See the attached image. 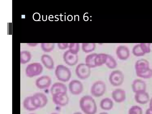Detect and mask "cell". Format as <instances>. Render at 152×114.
<instances>
[{"mask_svg": "<svg viewBox=\"0 0 152 114\" xmlns=\"http://www.w3.org/2000/svg\"><path fill=\"white\" fill-rule=\"evenodd\" d=\"M79 106L81 110L85 114H96L97 111L96 102L91 96L86 95L80 99Z\"/></svg>", "mask_w": 152, "mask_h": 114, "instance_id": "obj_1", "label": "cell"}, {"mask_svg": "<svg viewBox=\"0 0 152 114\" xmlns=\"http://www.w3.org/2000/svg\"><path fill=\"white\" fill-rule=\"evenodd\" d=\"M135 69L137 77L145 79L152 77V69L149 67L148 62L145 59H140L136 62Z\"/></svg>", "mask_w": 152, "mask_h": 114, "instance_id": "obj_2", "label": "cell"}, {"mask_svg": "<svg viewBox=\"0 0 152 114\" xmlns=\"http://www.w3.org/2000/svg\"><path fill=\"white\" fill-rule=\"evenodd\" d=\"M55 73L57 78L60 81L66 82L71 77V72L67 67L62 65H59L56 67Z\"/></svg>", "mask_w": 152, "mask_h": 114, "instance_id": "obj_3", "label": "cell"}, {"mask_svg": "<svg viewBox=\"0 0 152 114\" xmlns=\"http://www.w3.org/2000/svg\"><path fill=\"white\" fill-rule=\"evenodd\" d=\"M106 89V86L105 82L102 80H98L92 84L90 92L92 96L96 97H99L104 94Z\"/></svg>", "mask_w": 152, "mask_h": 114, "instance_id": "obj_4", "label": "cell"}, {"mask_svg": "<svg viewBox=\"0 0 152 114\" xmlns=\"http://www.w3.org/2000/svg\"><path fill=\"white\" fill-rule=\"evenodd\" d=\"M124 76L123 73L120 70H116L110 73L109 80L110 84L114 86L121 85L124 82Z\"/></svg>", "mask_w": 152, "mask_h": 114, "instance_id": "obj_5", "label": "cell"}, {"mask_svg": "<svg viewBox=\"0 0 152 114\" xmlns=\"http://www.w3.org/2000/svg\"><path fill=\"white\" fill-rule=\"evenodd\" d=\"M91 68L86 64L80 63L76 66L75 73L77 76L81 80L88 78L91 73Z\"/></svg>", "mask_w": 152, "mask_h": 114, "instance_id": "obj_6", "label": "cell"}, {"mask_svg": "<svg viewBox=\"0 0 152 114\" xmlns=\"http://www.w3.org/2000/svg\"><path fill=\"white\" fill-rule=\"evenodd\" d=\"M42 70V66L39 63H31L28 65L26 68V75L29 77H32L39 75Z\"/></svg>", "mask_w": 152, "mask_h": 114, "instance_id": "obj_7", "label": "cell"}, {"mask_svg": "<svg viewBox=\"0 0 152 114\" xmlns=\"http://www.w3.org/2000/svg\"><path fill=\"white\" fill-rule=\"evenodd\" d=\"M31 98L33 104L37 108L44 107L47 103V97L42 93H36L31 96Z\"/></svg>", "mask_w": 152, "mask_h": 114, "instance_id": "obj_8", "label": "cell"}, {"mask_svg": "<svg viewBox=\"0 0 152 114\" xmlns=\"http://www.w3.org/2000/svg\"><path fill=\"white\" fill-rule=\"evenodd\" d=\"M69 88L72 94L78 95L82 92L83 90V86L82 83L80 80H73L69 82Z\"/></svg>", "mask_w": 152, "mask_h": 114, "instance_id": "obj_9", "label": "cell"}, {"mask_svg": "<svg viewBox=\"0 0 152 114\" xmlns=\"http://www.w3.org/2000/svg\"><path fill=\"white\" fill-rule=\"evenodd\" d=\"M52 96L53 102L56 105L64 106L67 105L69 102V98L67 92L58 93Z\"/></svg>", "mask_w": 152, "mask_h": 114, "instance_id": "obj_10", "label": "cell"}, {"mask_svg": "<svg viewBox=\"0 0 152 114\" xmlns=\"http://www.w3.org/2000/svg\"><path fill=\"white\" fill-rule=\"evenodd\" d=\"M63 58L66 63L70 66L75 65L78 61L77 54L74 53L69 50L64 53Z\"/></svg>", "mask_w": 152, "mask_h": 114, "instance_id": "obj_11", "label": "cell"}, {"mask_svg": "<svg viewBox=\"0 0 152 114\" xmlns=\"http://www.w3.org/2000/svg\"><path fill=\"white\" fill-rule=\"evenodd\" d=\"M111 96L115 102L117 103H121L124 102L126 99V92L122 89L117 88L112 91Z\"/></svg>", "mask_w": 152, "mask_h": 114, "instance_id": "obj_12", "label": "cell"}, {"mask_svg": "<svg viewBox=\"0 0 152 114\" xmlns=\"http://www.w3.org/2000/svg\"><path fill=\"white\" fill-rule=\"evenodd\" d=\"M146 88L147 86L145 82L140 79H135L133 81L132 83V89L135 93L146 91Z\"/></svg>", "mask_w": 152, "mask_h": 114, "instance_id": "obj_13", "label": "cell"}, {"mask_svg": "<svg viewBox=\"0 0 152 114\" xmlns=\"http://www.w3.org/2000/svg\"><path fill=\"white\" fill-rule=\"evenodd\" d=\"M134 98L137 103L141 104H147L150 99L149 95L146 91L135 93Z\"/></svg>", "mask_w": 152, "mask_h": 114, "instance_id": "obj_14", "label": "cell"}, {"mask_svg": "<svg viewBox=\"0 0 152 114\" xmlns=\"http://www.w3.org/2000/svg\"><path fill=\"white\" fill-rule=\"evenodd\" d=\"M50 78L47 76H42L37 79L36 85L38 88L44 89L48 88L51 84Z\"/></svg>", "mask_w": 152, "mask_h": 114, "instance_id": "obj_15", "label": "cell"}, {"mask_svg": "<svg viewBox=\"0 0 152 114\" xmlns=\"http://www.w3.org/2000/svg\"><path fill=\"white\" fill-rule=\"evenodd\" d=\"M116 54L118 58L121 60L127 59L129 56V52L128 48L124 46H120L116 50Z\"/></svg>", "mask_w": 152, "mask_h": 114, "instance_id": "obj_16", "label": "cell"}, {"mask_svg": "<svg viewBox=\"0 0 152 114\" xmlns=\"http://www.w3.org/2000/svg\"><path fill=\"white\" fill-rule=\"evenodd\" d=\"M51 93L52 95L58 93L67 92V88L66 85L60 83L54 84L51 88Z\"/></svg>", "mask_w": 152, "mask_h": 114, "instance_id": "obj_17", "label": "cell"}, {"mask_svg": "<svg viewBox=\"0 0 152 114\" xmlns=\"http://www.w3.org/2000/svg\"><path fill=\"white\" fill-rule=\"evenodd\" d=\"M114 103L113 100L109 97H105L102 99L100 102V108L106 111L110 110L113 107Z\"/></svg>", "mask_w": 152, "mask_h": 114, "instance_id": "obj_18", "label": "cell"}, {"mask_svg": "<svg viewBox=\"0 0 152 114\" xmlns=\"http://www.w3.org/2000/svg\"><path fill=\"white\" fill-rule=\"evenodd\" d=\"M41 60L42 63L47 69H51L53 68V61L50 56L47 55H43L41 57Z\"/></svg>", "mask_w": 152, "mask_h": 114, "instance_id": "obj_19", "label": "cell"}, {"mask_svg": "<svg viewBox=\"0 0 152 114\" xmlns=\"http://www.w3.org/2000/svg\"><path fill=\"white\" fill-rule=\"evenodd\" d=\"M97 54L92 53L88 55L85 58L86 64L90 68L96 66L95 64V58Z\"/></svg>", "mask_w": 152, "mask_h": 114, "instance_id": "obj_20", "label": "cell"}, {"mask_svg": "<svg viewBox=\"0 0 152 114\" xmlns=\"http://www.w3.org/2000/svg\"><path fill=\"white\" fill-rule=\"evenodd\" d=\"M23 106L26 109L29 111L34 110L37 109L32 103L31 96L27 97L25 99L23 102Z\"/></svg>", "mask_w": 152, "mask_h": 114, "instance_id": "obj_21", "label": "cell"}, {"mask_svg": "<svg viewBox=\"0 0 152 114\" xmlns=\"http://www.w3.org/2000/svg\"><path fill=\"white\" fill-rule=\"evenodd\" d=\"M110 69L115 68L117 63L115 60L111 56L107 54L105 64Z\"/></svg>", "mask_w": 152, "mask_h": 114, "instance_id": "obj_22", "label": "cell"}, {"mask_svg": "<svg viewBox=\"0 0 152 114\" xmlns=\"http://www.w3.org/2000/svg\"><path fill=\"white\" fill-rule=\"evenodd\" d=\"M107 54L100 53L97 54L95 58L96 66H100L105 64Z\"/></svg>", "mask_w": 152, "mask_h": 114, "instance_id": "obj_23", "label": "cell"}, {"mask_svg": "<svg viewBox=\"0 0 152 114\" xmlns=\"http://www.w3.org/2000/svg\"><path fill=\"white\" fill-rule=\"evenodd\" d=\"M31 58V54L29 52L23 51L20 52V62L21 64L26 63L30 60Z\"/></svg>", "mask_w": 152, "mask_h": 114, "instance_id": "obj_24", "label": "cell"}, {"mask_svg": "<svg viewBox=\"0 0 152 114\" xmlns=\"http://www.w3.org/2000/svg\"><path fill=\"white\" fill-rule=\"evenodd\" d=\"M95 44L94 43H83L82 44V49L86 53H88L93 51L95 48Z\"/></svg>", "mask_w": 152, "mask_h": 114, "instance_id": "obj_25", "label": "cell"}, {"mask_svg": "<svg viewBox=\"0 0 152 114\" xmlns=\"http://www.w3.org/2000/svg\"><path fill=\"white\" fill-rule=\"evenodd\" d=\"M132 52L134 55L137 56H143L145 53L140 44L137 45L134 47Z\"/></svg>", "mask_w": 152, "mask_h": 114, "instance_id": "obj_26", "label": "cell"}, {"mask_svg": "<svg viewBox=\"0 0 152 114\" xmlns=\"http://www.w3.org/2000/svg\"><path fill=\"white\" fill-rule=\"evenodd\" d=\"M143 110L139 106L134 105L131 106L129 109L128 114H142Z\"/></svg>", "mask_w": 152, "mask_h": 114, "instance_id": "obj_27", "label": "cell"}, {"mask_svg": "<svg viewBox=\"0 0 152 114\" xmlns=\"http://www.w3.org/2000/svg\"><path fill=\"white\" fill-rule=\"evenodd\" d=\"M53 43H42L41 47L42 50L45 52L51 51L54 48V45Z\"/></svg>", "mask_w": 152, "mask_h": 114, "instance_id": "obj_28", "label": "cell"}, {"mask_svg": "<svg viewBox=\"0 0 152 114\" xmlns=\"http://www.w3.org/2000/svg\"><path fill=\"white\" fill-rule=\"evenodd\" d=\"M69 50L72 52L77 54L79 50V45L77 43H71L69 44Z\"/></svg>", "mask_w": 152, "mask_h": 114, "instance_id": "obj_29", "label": "cell"}, {"mask_svg": "<svg viewBox=\"0 0 152 114\" xmlns=\"http://www.w3.org/2000/svg\"><path fill=\"white\" fill-rule=\"evenodd\" d=\"M150 45L149 43H141L140 45L145 53L150 52Z\"/></svg>", "mask_w": 152, "mask_h": 114, "instance_id": "obj_30", "label": "cell"}, {"mask_svg": "<svg viewBox=\"0 0 152 114\" xmlns=\"http://www.w3.org/2000/svg\"><path fill=\"white\" fill-rule=\"evenodd\" d=\"M58 44L59 48L61 49H65L68 46V43H59Z\"/></svg>", "mask_w": 152, "mask_h": 114, "instance_id": "obj_31", "label": "cell"}, {"mask_svg": "<svg viewBox=\"0 0 152 114\" xmlns=\"http://www.w3.org/2000/svg\"><path fill=\"white\" fill-rule=\"evenodd\" d=\"M145 114H152V109L149 108L147 109L145 112Z\"/></svg>", "mask_w": 152, "mask_h": 114, "instance_id": "obj_32", "label": "cell"}, {"mask_svg": "<svg viewBox=\"0 0 152 114\" xmlns=\"http://www.w3.org/2000/svg\"><path fill=\"white\" fill-rule=\"evenodd\" d=\"M149 108L152 109V97L150 99L149 101Z\"/></svg>", "mask_w": 152, "mask_h": 114, "instance_id": "obj_33", "label": "cell"}, {"mask_svg": "<svg viewBox=\"0 0 152 114\" xmlns=\"http://www.w3.org/2000/svg\"><path fill=\"white\" fill-rule=\"evenodd\" d=\"M73 114H83L79 112H76L74 113Z\"/></svg>", "mask_w": 152, "mask_h": 114, "instance_id": "obj_34", "label": "cell"}, {"mask_svg": "<svg viewBox=\"0 0 152 114\" xmlns=\"http://www.w3.org/2000/svg\"><path fill=\"white\" fill-rule=\"evenodd\" d=\"M98 114H109L107 112H101V113H99Z\"/></svg>", "mask_w": 152, "mask_h": 114, "instance_id": "obj_35", "label": "cell"}, {"mask_svg": "<svg viewBox=\"0 0 152 114\" xmlns=\"http://www.w3.org/2000/svg\"><path fill=\"white\" fill-rule=\"evenodd\" d=\"M51 114H58L56 113H51Z\"/></svg>", "mask_w": 152, "mask_h": 114, "instance_id": "obj_36", "label": "cell"}, {"mask_svg": "<svg viewBox=\"0 0 152 114\" xmlns=\"http://www.w3.org/2000/svg\"><path fill=\"white\" fill-rule=\"evenodd\" d=\"M34 114V113H30V114Z\"/></svg>", "mask_w": 152, "mask_h": 114, "instance_id": "obj_37", "label": "cell"}]
</instances>
